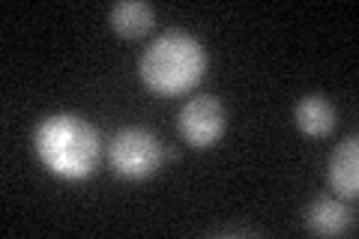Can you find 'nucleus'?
<instances>
[{"label":"nucleus","mask_w":359,"mask_h":239,"mask_svg":"<svg viewBox=\"0 0 359 239\" xmlns=\"http://www.w3.org/2000/svg\"><path fill=\"white\" fill-rule=\"evenodd\" d=\"M33 150L39 162L63 179H84L99 165V135L78 114H51L33 132Z\"/></svg>","instance_id":"1"},{"label":"nucleus","mask_w":359,"mask_h":239,"mask_svg":"<svg viewBox=\"0 0 359 239\" xmlns=\"http://www.w3.org/2000/svg\"><path fill=\"white\" fill-rule=\"evenodd\" d=\"M207 72V48L186 30H165L141 57V78L156 96H180Z\"/></svg>","instance_id":"2"},{"label":"nucleus","mask_w":359,"mask_h":239,"mask_svg":"<svg viewBox=\"0 0 359 239\" xmlns=\"http://www.w3.org/2000/svg\"><path fill=\"white\" fill-rule=\"evenodd\" d=\"M108 162L123 179L153 177L165 165V144L150 129L126 126L108 144Z\"/></svg>","instance_id":"3"},{"label":"nucleus","mask_w":359,"mask_h":239,"mask_svg":"<svg viewBox=\"0 0 359 239\" xmlns=\"http://www.w3.org/2000/svg\"><path fill=\"white\" fill-rule=\"evenodd\" d=\"M228 129V111L216 96L189 99L177 114V132L189 146H212Z\"/></svg>","instance_id":"4"},{"label":"nucleus","mask_w":359,"mask_h":239,"mask_svg":"<svg viewBox=\"0 0 359 239\" xmlns=\"http://www.w3.org/2000/svg\"><path fill=\"white\" fill-rule=\"evenodd\" d=\"M327 179H330V189L339 198L353 200L359 195V141H356V135L344 138L335 146V153L330 156Z\"/></svg>","instance_id":"5"},{"label":"nucleus","mask_w":359,"mask_h":239,"mask_svg":"<svg viewBox=\"0 0 359 239\" xmlns=\"http://www.w3.org/2000/svg\"><path fill=\"white\" fill-rule=\"evenodd\" d=\"M294 120H297L299 132H306L309 138H323V135H330L335 126V108L327 96L311 93L297 102Z\"/></svg>","instance_id":"6"},{"label":"nucleus","mask_w":359,"mask_h":239,"mask_svg":"<svg viewBox=\"0 0 359 239\" xmlns=\"http://www.w3.org/2000/svg\"><path fill=\"white\" fill-rule=\"evenodd\" d=\"M306 224L311 233L320 236H339L351 227V212L341 200L335 198H318L311 200V207L306 210Z\"/></svg>","instance_id":"7"},{"label":"nucleus","mask_w":359,"mask_h":239,"mask_svg":"<svg viewBox=\"0 0 359 239\" xmlns=\"http://www.w3.org/2000/svg\"><path fill=\"white\" fill-rule=\"evenodd\" d=\"M108 21L120 36L135 39V36H144V33L153 27L156 9L150 4H144V0H123V4H117L108 13Z\"/></svg>","instance_id":"8"}]
</instances>
